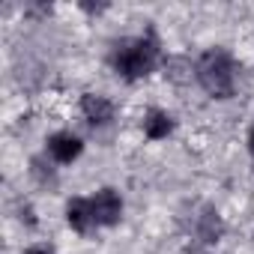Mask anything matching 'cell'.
Wrapping results in <instances>:
<instances>
[{"label": "cell", "mask_w": 254, "mask_h": 254, "mask_svg": "<svg viewBox=\"0 0 254 254\" xmlns=\"http://www.w3.org/2000/svg\"><path fill=\"white\" fill-rule=\"evenodd\" d=\"M183 254H206V251H203V248H186Z\"/></svg>", "instance_id": "13"}, {"label": "cell", "mask_w": 254, "mask_h": 254, "mask_svg": "<svg viewBox=\"0 0 254 254\" xmlns=\"http://www.w3.org/2000/svg\"><path fill=\"white\" fill-rule=\"evenodd\" d=\"M66 221L72 224V230H78V233H90V230L96 227V215H93L90 200H84V197L69 200V206H66Z\"/></svg>", "instance_id": "7"}, {"label": "cell", "mask_w": 254, "mask_h": 254, "mask_svg": "<svg viewBox=\"0 0 254 254\" xmlns=\"http://www.w3.org/2000/svg\"><path fill=\"white\" fill-rule=\"evenodd\" d=\"M81 150H84V144H81V138L72 135V132H57V135L48 138V153H51V159L60 162V165L75 162V159L81 156Z\"/></svg>", "instance_id": "5"}, {"label": "cell", "mask_w": 254, "mask_h": 254, "mask_svg": "<svg viewBox=\"0 0 254 254\" xmlns=\"http://www.w3.org/2000/svg\"><path fill=\"white\" fill-rule=\"evenodd\" d=\"M24 254H54V248L51 245H30Z\"/></svg>", "instance_id": "11"}, {"label": "cell", "mask_w": 254, "mask_h": 254, "mask_svg": "<svg viewBox=\"0 0 254 254\" xmlns=\"http://www.w3.org/2000/svg\"><path fill=\"white\" fill-rule=\"evenodd\" d=\"M248 150H251V156H254V126H251V132H248Z\"/></svg>", "instance_id": "12"}, {"label": "cell", "mask_w": 254, "mask_h": 254, "mask_svg": "<svg viewBox=\"0 0 254 254\" xmlns=\"http://www.w3.org/2000/svg\"><path fill=\"white\" fill-rule=\"evenodd\" d=\"M30 174H33V180L39 183V186H57V174H54V168L42 159V156H36L33 162H30Z\"/></svg>", "instance_id": "10"}, {"label": "cell", "mask_w": 254, "mask_h": 254, "mask_svg": "<svg viewBox=\"0 0 254 254\" xmlns=\"http://www.w3.org/2000/svg\"><path fill=\"white\" fill-rule=\"evenodd\" d=\"M171 132H174L171 114H165V111H150V114H147V120H144V135H147L150 141H162V138H168Z\"/></svg>", "instance_id": "8"}, {"label": "cell", "mask_w": 254, "mask_h": 254, "mask_svg": "<svg viewBox=\"0 0 254 254\" xmlns=\"http://www.w3.org/2000/svg\"><path fill=\"white\" fill-rule=\"evenodd\" d=\"M194 75H197L200 87L215 99H230L233 90H236V66H233V57L224 48H209L197 60Z\"/></svg>", "instance_id": "2"}, {"label": "cell", "mask_w": 254, "mask_h": 254, "mask_svg": "<svg viewBox=\"0 0 254 254\" xmlns=\"http://www.w3.org/2000/svg\"><path fill=\"white\" fill-rule=\"evenodd\" d=\"M191 72H197V66H191V60L189 57H168L165 60V75H168V81H174V84H186V81H191Z\"/></svg>", "instance_id": "9"}, {"label": "cell", "mask_w": 254, "mask_h": 254, "mask_svg": "<svg viewBox=\"0 0 254 254\" xmlns=\"http://www.w3.org/2000/svg\"><path fill=\"white\" fill-rule=\"evenodd\" d=\"M156 60H159V45H156L153 36L123 39V42H117L114 51H111V63H114V69H117L123 78H129V81L150 75L153 66H156Z\"/></svg>", "instance_id": "1"}, {"label": "cell", "mask_w": 254, "mask_h": 254, "mask_svg": "<svg viewBox=\"0 0 254 254\" xmlns=\"http://www.w3.org/2000/svg\"><path fill=\"white\" fill-rule=\"evenodd\" d=\"M191 233H194L203 245H215V242L221 239V233H224V221H221V215H218L212 206H200L197 215L191 218Z\"/></svg>", "instance_id": "3"}, {"label": "cell", "mask_w": 254, "mask_h": 254, "mask_svg": "<svg viewBox=\"0 0 254 254\" xmlns=\"http://www.w3.org/2000/svg\"><path fill=\"white\" fill-rule=\"evenodd\" d=\"M90 206H93L96 224H105V227L117 224L120 215H123V200H120V194H117L114 189H102V191H96V197L90 200Z\"/></svg>", "instance_id": "4"}, {"label": "cell", "mask_w": 254, "mask_h": 254, "mask_svg": "<svg viewBox=\"0 0 254 254\" xmlns=\"http://www.w3.org/2000/svg\"><path fill=\"white\" fill-rule=\"evenodd\" d=\"M81 111H84V117H87L90 126H108V123L114 120V105H111V99H105V96H99V93H87V96L81 99Z\"/></svg>", "instance_id": "6"}]
</instances>
